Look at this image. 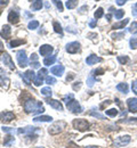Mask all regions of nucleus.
Listing matches in <instances>:
<instances>
[{
	"label": "nucleus",
	"mask_w": 137,
	"mask_h": 148,
	"mask_svg": "<svg viewBox=\"0 0 137 148\" xmlns=\"http://www.w3.org/2000/svg\"><path fill=\"white\" fill-rule=\"evenodd\" d=\"M24 110L26 113H32V114H41L45 112L42 103L33 99H28L24 103Z\"/></svg>",
	"instance_id": "f257e3e1"
},
{
	"label": "nucleus",
	"mask_w": 137,
	"mask_h": 148,
	"mask_svg": "<svg viewBox=\"0 0 137 148\" xmlns=\"http://www.w3.org/2000/svg\"><path fill=\"white\" fill-rule=\"evenodd\" d=\"M72 125H73L74 129H77L80 132H85L86 130H88V128H89V123L85 119H76V120H73Z\"/></svg>",
	"instance_id": "f03ea898"
},
{
	"label": "nucleus",
	"mask_w": 137,
	"mask_h": 148,
	"mask_svg": "<svg viewBox=\"0 0 137 148\" xmlns=\"http://www.w3.org/2000/svg\"><path fill=\"white\" fill-rule=\"evenodd\" d=\"M66 127V123L65 122H63V121H59V122H55V123H53L49 128H48V132L50 133V134H53V136H55V134H59L61 133L64 128Z\"/></svg>",
	"instance_id": "7ed1b4c3"
},
{
	"label": "nucleus",
	"mask_w": 137,
	"mask_h": 148,
	"mask_svg": "<svg viewBox=\"0 0 137 148\" xmlns=\"http://www.w3.org/2000/svg\"><path fill=\"white\" fill-rule=\"evenodd\" d=\"M66 107H67V110L71 113H74V114H79V113L82 112L81 105L79 104V101L76 100V99H71L70 101H67L66 103Z\"/></svg>",
	"instance_id": "20e7f679"
},
{
	"label": "nucleus",
	"mask_w": 137,
	"mask_h": 148,
	"mask_svg": "<svg viewBox=\"0 0 137 148\" xmlns=\"http://www.w3.org/2000/svg\"><path fill=\"white\" fill-rule=\"evenodd\" d=\"M131 141V137L129 134H126V136H121V137H118L116 138V140L113 141V145L114 147H123V146H127L129 143Z\"/></svg>",
	"instance_id": "39448f33"
},
{
	"label": "nucleus",
	"mask_w": 137,
	"mask_h": 148,
	"mask_svg": "<svg viewBox=\"0 0 137 148\" xmlns=\"http://www.w3.org/2000/svg\"><path fill=\"white\" fill-rule=\"evenodd\" d=\"M16 59H17V63L21 67H26L29 65V59H28V56L25 54V50H19L16 53Z\"/></svg>",
	"instance_id": "423d86ee"
},
{
	"label": "nucleus",
	"mask_w": 137,
	"mask_h": 148,
	"mask_svg": "<svg viewBox=\"0 0 137 148\" xmlns=\"http://www.w3.org/2000/svg\"><path fill=\"white\" fill-rule=\"evenodd\" d=\"M47 73H48V71H47L46 69H41V70H39L38 74L36 75V77H34V80H33V84H34L36 87L41 86V84L43 83V80L47 77Z\"/></svg>",
	"instance_id": "0eeeda50"
},
{
	"label": "nucleus",
	"mask_w": 137,
	"mask_h": 148,
	"mask_svg": "<svg viewBox=\"0 0 137 148\" xmlns=\"http://www.w3.org/2000/svg\"><path fill=\"white\" fill-rule=\"evenodd\" d=\"M80 42L78 41H72V42H69L65 47V50L69 53V54H77L78 51H80Z\"/></svg>",
	"instance_id": "6e6552de"
},
{
	"label": "nucleus",
	"mask_w": 137,
	"mask_h": 148,
	"mask_svg": "<svg viewBox=\"0 0 137 148\" xmlns=\"http://www.w3.org/2000/svg\"><path fill=\"white\" fill-rule=\"evenodd\" d=\"M20 74H21V77L23 79V81H24L26 84H31L32 80H34V77H36L33 70H29V71H26L25 73H23V74L20 73Z\"/></svg>",
	"instance_id": "1a4fd4ad"
},
{
	"label": "nucleus",
	"mask_w": 137,
	"mask_h": 148,
	"mask_svg": "<svg viewBox=\"0 0 137 148\" xmlns=\"http://www.w3.org/2000/svg\"><path fill=\"white\" fill-rule=\"evenodd\" d=\"M13 119H15V114L13 112L5 111L0 113V121H2L5 123H9Z\"/></svg>",
	"instance_id": "9d476101"
},
{
	"label": "nucleus",
	"mask_w": 137,
	"mask_h": 148,
	"mask_svg": "<svg viewBox=\"0 0 137 148\" xmlns=\"http://www.w3.org/2000/svg\"><path fill=\"white\" fill-rule=\"evenodd\" d=\"M7 18H8V22H9V23H12V24H17L19 21H20V13H19V10L12 9V10L9 12Z\"/></svg>",
	"instance_id": "9b49d317"
},
{
	"label": "nucleus",
	"mask_w": 137,
	"mask_h": 148,
	"mask_svg": "<svg viewBox=\"0 0 137 148\" xmlns=\"http://www.w3.org/2000/svg\"><path fill=\"white\" fill-rule=\"evenodd\" d=\"M2 62L6 66H8L10 70H15V65H14V62L12 59V56L9 55L8 53H5L2 55Z\"/></svg>",
	"instance_id": "f8f14e48"
},
{
	"label": "nucleus",
	"mask_w": 137,
	"mask_h": 148,
	"mask_svg": "<svg viewBox=\"0 0 137 148\" xmlns=\"http://www.w3.org/2000/svg\"><path fill=\"white\" fill-rule=\"evenodd\" d=\"M53 51H54V48L50 45H42L39 48L40 55L45 56V57H48V55H50Z\"/></svg>",
	"instance_id": "ddd939ff"
},
{
	"label": "nucleus",
	"mask_w": 137,
	"mask_h": 148,
	"mask_svg": "<svg viewBox=\"0 0 137 148\" xmlns=\"http://www.w3.org/2000/svg\"><path fill=\"white\" fill-rule=\"evenodd\" d=\"M46 101H47V104H48L49 106H52L54 110L63 111V105H62V103L59 101V100H55V99H50V98H48Z\"/></svg>",
	"instance_id": "4468645a"
},
{
	"label": "nucleus",
	"mask_w": 137,
	"mask_h": 148,
	"mask_svg": "<svg viewBox=\"0 0 137 148\" xmlns=\"http://www.w3.org/2000/svg\"><path fill=\"white\" fill-rule=\"evenodd\" d=\"M128 110L131 113H137V98H129L127 100Z\"/></svg>",
	"instance_id": "2eb2a0df"
},
{
	"label": "nucleus",
	"mask_w": 137,
	"mask_h": 148,
	"mask_svg": "<svg viewBox=\"0 0 137 148\" xmlns=\"http://www.w3.org/2000/svg\"><path fill=\"white\" fill-rule=\"evenodd\" d=\"M101 62H102V58L96 55H94V54L89 55L86 58V64L87 65H95L96 63H101Z\"/></svg>",
	"instance_id": "dca6fc26"
},
{
	"label": "nucleus",
	"mask_w": 137,
	"mask_h": 148,
	"mask_svg": "<svg viewBox=\"0 0 137 148\" xmlns=\"http://www.w3.org/2000/svg\"><path fill=\"white\" fill-rule=\"evenodd\" d=\"M64 71H65V67L63 65H56V66H53L50 69L52 74H54L55 76H62L63 73H64Z\"/></svg>",
	"instance_id": "f3484780"
},
{
	"label": "nucleus",
	"mask_w": 137,
	"mask_h": 148,
	"mask_svg": "<svg viewBox=\"0 0 137 148\" xmlns=\"http://www.w3.org/2000/svg\"><path fill=\"white\" fill-rule=\"evenodd\" d=\"M10 33H12L10 25H8V24L3 25V26H2V30H1V32H0L1 38H2V39H8V38L10 37Z\"/></svg>",
	"instance_id": "a211bd4d"
},
{
	"label": "nucleus",
	"mask_w": 137,
	"mask_h": 148,
	"mask_svg": "<svg viewBox=\"0 0 137 148\" xmlns=\"http://www.w3.org/2000/svg\"><path fill=\"white\" fill-rule=\"evenodd\" d=\"M36 131H38V128H34V127H28V128H22V129L17 130V133L19 134H30V133H34Z\"/></svg>",
	"instance_id": "6ab92c4d"
},
{
	"label": "nucleus",
	"mask_w": 137,
	"mask_h": 148,
	"mask_svg": "<svg viewBox=\"0 0 137 148\" xmlns=\"http://www.w3.org/2000/svg\"><path fill=\"white\" fill-rule=\"evenodd\" d=\"M34 122H52L53 121V117L52 116H48V115H40V116H36L33 119Z\"/></svg>",
	"instance_id": "aec40b11"
},
{
	"label": "nucleus",
	"mask_w": 137,
	"mask_h": 148,
	"mask_svg": "<svg viewBox=\"0 0 137 148\" xmlns=\"http://www.w3.org/2000/svg\"><path fill=\"white\" fill-rule=\"evenodd\" d=\"M129 23V19L128 18H125L123 21H120V22H118L116 24H113V26H112V29H114V30H119V29H123L127 24Z\"/></svg>",
	"instance_id": "412c9836"
},
{
	"label": "nucleus",
	"mask_w": 137,
	"mask_h": 148,
	"mask_svg": "<svg viewBox=\"0 0 137 148\" xmlns=\"http://www.w3.org/2000/svg\"><path fill=\"white\" fill-rule=\"evenodd\" d=\"M56 60H57V57H56V56H48V57H46V58L43 59V65L50 66V65H53Z\"/></svg>",
	"instance_id": "4be33fe9"
},
{
	"label": "nucleus",
	"mask_w": 137,
	"mask_h": 148,
	"mask_svg": "<svg viewBox=\"0 0 137 148\" xmlns=\"http://www.w3.org/2000/svg\"><path fill=\"white\" fill-rule=\"evenodd\" d=\"M117 90L118 91H120V92L122 93H128V90H129V87H128V84L127 83H125V82H122V83H119L117 86Z\"/></svg>",
	"instance_id": "5701e85b"
},
{
	"label": "nucleus",
	"mask_w": 137,
	"mask_h": 148,
	"mask_svg": "<svg viewBox=\"0 0 137 148\" xmlns=\"http://www.w3.org/2000/svg\"><path fill=\"white\" fill-rule=\"evenodd\" d=\"M31 8L32 10H40L42 8V0H33Z\"/></svg>",
	"instance_id": "b1692460"
},
{
	"label": "nucleus",
	"mask_w": 137,
	"mask_h": 148,
	"mask_svg": "<svg viewBox=\"0 0 137 148\" xmlns=\"http://www.w3.org/2000/svg\"><path fill=\"white\" fill-rule=\"evenodd\" d=\"M53 27H54V31L56 33H59V36H63V29H62V25L59 22H53Z\"/></svg>",
	"instance_id": "393cba45"
},
{
	"label": "nucleus",
	"mask_w": 137,
	"mask_h": 148,
	"mask_svg": "<svg viewBox=\"0 0 137 148\" xmlns=\"http://www.w3.org/2000/svg\"><path fill=\"white\" fill-rule=\"evenodd\" d=\"M40 93H41L42 96H45V97H52L53 90H52L49 87H45V88H42V89L40 90Z\"/></svg>",
	"instance_id": "a878e982"
},
{
	"label": "nucleus",
	"mask_w": 137,
	"mask_h": 148,
	"mask_svg": "<svg viewBox=\"0 0 137 148\" xmlns=\"http://www.w3.org/2000/svg\"><path fill=\"white\" fill-rule=\"evenodd\" d=\"M23 43H25V41H24V40L17 39V40H13V41H10L8 46H9V48H15V47L21 46V45H23Z\"/></svg>",
	"instance_id": "bb28decb"
},
{
	"label": "nucleus",
	"mask_w": 137,
	"mask_h": 148,
	"mask_svg": "<svg viewBox=\"0 0 137 148\" xmlns=\"http://www.w3.org/2000/svg\"><path fill=\"white\" fill-rule=\"evenodd\" d=\"M65 6H66L67 9H73V8H76L78 6V0H67Z\"/></svg>",
	"instance_id": "cd10ccee"
},
{
	"label": "nucleus",
	"mask_w": 137,
	"mask_h": 148,
	"mask_svg": "<svg viewBox=\"0 0 137 148\" xmlns=\"http://www.w3.org/2000/svg\"><path fill=\"white\" fill-rule=\"evenodd\" d=\"M0 82H1V84L7 89L8 88V84H9V79L7 77V76H5V74L3 75H0Z\"/></svg>",
	"instance_id": "c85d7f7f"
},
{
	"label": "nucleus",
	"mask_w": 137,
	"mask_h": 148,
	"mask_svg": "<svg viewBox=\"0 0 137 148\" xmlns=\"http://www.w3.org/2000/svg\"><path fill=\"white\" fill-rule=\"evenodd\" d=\"M105 114L107 116H110V117H114V116H117L118 114H119V112H118L117 108H111V110L105 111Z\"/></svg>",
	"instance_id": "c756f323"
},
{
	"label": "nucleus",
	"mask_w": 137,
	"mask_h": 148,
	"mask_svg": "<svg viewBox=\"0 0 137 148\" xmlns=\"http://www.w3.org/2000/svg\"><path fill=\"white\" fill-rule=\"evenodd\" d=\"M103 15H104V10H103V8H102V7L97 8V9L95 10V13H94L95 19H98V18H101V17H103Z\"/></svg>",
	"instance_id": "7c9ffc66"
},
{
	"label": "nucleus",
	"mask_w": 137,
	"mask_h": 148,
	"mask_svg": "<svg viewBox=\"0 0 137 148\" xmlns=\"http://www.w3.org/2000/svg\"><path fill=\"white\" fill-rule=\"evenodd\" d=\"M38 26H39V22H38V21H31V22L28 24V29H29V30H36Z\"/></svg>",
	"instance_id": "2f4dec72"
},
{
	"label": "nucleus",
	"mask_w": 137,
	"mask_h": 148,
	"mask_svg": "<svg viewBox=\"0 0 137 148\" xmlns=\"http://www.w3.org/2000/svg\"><path fill=\"white\" fill-rule=\"evenodd\" d=\"M118 62L121 64V65H125L129 62V57L128 56H118Z\"/></svg>",
	"instance_id": "473e14b6"
},
{
	"label": "nucleus",
	"mask_w": 137,
	"mask_h": 148,
	"mask_svg": "<svg viewBox=\"0 0 137 148\" xmlns=\"http://www.w3.org/2000/svg\"><path fill=\"white\" fill-rule=\"evenodd\" d=\"M12 144H14V137L13 136H7L5 141H3V145L5 146H10Z\"/></svg>",
	"instance_id": "72a5a7b5"
},
{
	"label": "nucleus",
	"mask_w": 137,
	"mask_h": 148,
	"mask_svg": "<svg viewBox=\"0 0 137 148\" xmlns=\"http://www.w3.org/2000/svg\"><path fill=\"white\" fill-rule=\"evenodd\" d=\"M129 46L131 49H137V38L136 37H131V39L129 40Z\"/></svg>",
	"instance_id": "f704fd0d"
},
{
	"label": "nucleus",
	"mask_w": 137,
	"mask_h": 148,
	"mask_svg": "<svg viewBox=\"0 0 137 148\" xmlns=\"http://www.w3.org/2000/svg\"><path fill=\"white\" fill-rule=\"evenodd\" d=\"M125 15V12L122 9H116L114 10V17L117 19H121Z\"/></svg>",
	"instance_id": "c9c22d12"
},
{
	"label": "nucleus",
	"mask_w": 137,
	"mask_h": 148,
	"mask_svg": "<svg viewBox=\"0 0 137 148\" xmlns=\"http://www.w3.org/2000/svg\"><path fill=\"white\" fill-rule=\"evenodd\" d=\"M90 115H92V116H94V117H97V119H99V120H106V119H105V116H104L103 114L98 113V112L92 111L90 112Z\"/></svg>",
	"instance_id": "e433bc0d"
},
{
	"label": "nucleus",
	"mask_w": 137,
	"mask_h": 148,
	"mask_svg": "<svg viewBox=\"0 0 137 148\" xmlns=\"http://www.w3.org/2000/svg\"><path fill=\"white\" fill-rule=\"evenodd\" d=\"M52 1H53V3L57 7V9H59V12H63V8H64V7H63V3H62L61 0H52Z\"/></svg>",
	"instance_id": "4c0bfd02"
},
{
	"label": "nucleus",
	"mask_w": 137,
	"mask_h": 148,
	"mask_svg": "<svg viewBox=\"0 0 137 148\" xmlns=\"http://www.w3.org/2000/svg\"><path fill=\"white\" fill-rule=\"evenodd\" d=\"M45 81H46L47 84H55V83H56V79L53 77V76H47V77L45 79Z\"/></svg>",
	"instance_id": "58836bf2"
},
{
	"label": "nucleus",
	"mask_w": 137,
	"mask_h": 148,
	"mask_svg": "<svg viewBox=\"0 0 137 148\" xmlns=\"http://www.w3.org/2000/svg\"><path fill=\"white\" fill-rule=\"evenodd\" d=\"M94 83H96V80H95L93 76H88V79H87V86H88L89 88H92V87L94 86Z\"/></svg>",
	"instance_id": "ea45409f"
},
{
	"label": "nucleus",
	"mask_w": 137,
	"mask_h": 148,
	"mask_svg": "<svg viewBox=\"0 0 137 148\" xmlns=\"http://www.w3.org/2000/svg\"><path fill=\"white\" fill-rule=\"evenodd\" d=\"M136 30H137V22H133L131 25H130V27L128 29V31L131 32V33H134V32H136Z\"/></svg>",
	"instance_id": "a19ab883"
},
{
	"label": "nucleus",
	"mask_w": 137,
	"mask_h": 148,
	"mask_svg": "<svg viewBox=\"0 0 137 148\" xmlns=\"http://www.w3.org/2000/svg\"><path fill=\"white\" fill-rule=\"evenodd\" d=\"M125 32H119V33H113L111 37H112V39H121V38L125 37Z\"/></svg>",
	"instance_id": "79ce46f5"
},
{
	"label": "nucleus",
	"mask_w": 137,
	"mask_h": 148,
	"mask_svg": "<svg viewBox=\"0 0 137 148\" xmlns=\"http://www.w3.org/2000/svg\"><path fill=\"white\" fill-rule=\"evenodd\" d=\"M71 99H73V95H72V93H71V95H65V96L63 97V101H65V103L70 101Z\"/></svg>",
	"instance_id": "37998d69"
},
{
	"label": "nucleus",
	"mask_w": 137,
	"mask_h": 148,
	"mask_svg": "<svg viewBox=\"0 0 137 148\" xmlns=\"http://www.w3.org/2000/svg\"><path fill=\"white\" fill-rule=\"evenodd\" d=\"M131 89H133V92L137 95V80L133 81V84H131Z\"/></svg>",
	"instance_id": "c03bdc74"
},
{
	"label": "nucleus",
	"mask_w": 137,
	"mask_h": 148,
	"mask_svg": "<svg viewBox=\"0 0 137 148\" xmlns=\"http://www.w3.org/2000/svg\"><path fill=\"white\" fill-rule=\"evenodd\" d=\"M30 65H31L32 70H33V69H39V67H40L39 62H31V64H30Z\"/></svg>",
	"instance_id": "a18cd8bd"
},
{
	"label": "nucleus",
	"mask_w": 137,
	"mask_h": 148,
	"mask_svg": "<svg viewBox=\"0 0 137 148\" xmlns=\"http://www.w3.org/2000/svg\"><path fill=\"white\" fill-rule=\"evenodd\" d=\"M131 14H133V16H137V2L133 6V10H131Z\"/></svg>",
	"instance_id": "49530a36"
},
{
	"label": "nucleus",
	"mask_w": 137,
	"mask_h": 148,
	"mask_svg": "<svg viewBox=\"0 0 137 148\" xmlns=\"http://www.w3.org/2000/svg\"><path fill=\"white\" fill-rule=\"evenodd\" d=\"M129 121H122V122H126V123H135L137 124V117H133V119H128Z\"/></svg>",
	"instance_id": "de8ad7c7"
},
{
	"label": "nucleus",
	"mask_w": 137,
	"mask_h": 148,
	"mask_svg": "<svg viewBox=\"0 0 137 148\" xmlns=\"http://www.w3.org/2000/svg\"><path fill=\"white\" fill-rule=\"evenodd\" d=\"M67 148H79V146L76 144V143L70 141V143H69V145H67Z\"/></svg>",
	"instance_id": "09e8293b"
},
{
	"label": "nucleus",
	"mask_w": 137,
	"mask_h": 148,
	"mask_svg": "<svg viewBox=\"0 0 137 148\" xmlns=\"http://www.w3.org/2000/svg\"><path fill=\"white\" fill-rule=\"evenodd\" d=\"M2 130H3V132H7V133H13L14 132V130L12 128H7V127H2Z\"/></svg>",
	"instance_id": "8fccbe9b"
},
{
	"label": "nucleus",
	"mask_w": 137,
	"mask_h": 148,
	"mask_svg": "<svg viewBox=\"0 0 137 148\" xmlns=\"http://www.w3.org/2000/svg\"><path fill=\"white\" fill-rule=\"evenodd\" d=\"M96 24H97V19H92V21L89 22V26H90V27H95Z\"/></svg>",
	"instance_id": "3c124183"
},
{
	"label": "nucleus",
	"mask_w": 137,
	"mask_h": 148,
	"mask_svg": "<svg viewBox=\"0 0 137 148\" xmlns=\"http://www.w3.org/2000/svg\"><path fill=\"white\" fill-rule=\"evenodd\" d=\"M30 60L31 62H38V56H37V54H32L31 57H30Z\"/></svg>",
	"instance_id": "603ef678"
},
{
	"label": "nucleus",
	"mask_w": 137,
	"mask_h": 148,
	"mask_svg": "<svg viewBox=\"0 0 137 148\" xmlns=\"http://www.w3.org/2000/svg\"><path fill=\"white\" fill-rule=\"evenodd\" d=\"M66 31H67V32H71V33H77V32H78L77 30H73L72 26H67V27H66Z\"/></svg>",
	"instance_id": "864d4df0"
},
{
	"label": "nucleus",
	"mask_w": 137,
	"mask_h": 148,
	"mask_svg": "<svg viewBox=\"0 0 137 148\" xmlns=\"http://www.w3.org/2000/svg\"><path fill=\"white\" fill-rule=\"evenodd\" d=\"M127 1H128V0H116V2H117L118 6H122V5H125Z\"/></svg>",
	"instance_id": "5fc2aeb1"
},
{
	"label": "nucleus",
	"mask_w": 137,
	"mask_h": 148,
	"mask_svg": "<svg viewBox=\"0 0 137 148\" xmlns=\"http://www.w3.org/2000/svg\"><path fill=\"white\" fill-rule=\"evenodd\" d=\"M94 73L96 74V75H102V74L104 73V70L103 69H98L96 71H94Z\"/></svg>",
	"instance_id": "6e6d98bb"
},
{
	"label": "nucleus",
	"mask_w": 137,
	"mask_h": 148,
	"mask_svg": "<svg viewBox=\"0 0 137 148\" xmlns=\"http://www.w3.org/2000/svg\"><path fill=\"white\" fill-rule=\"evenodd\" d=\"M8 1H9V0H0V6H6V5H8Z\"/></svg>",
	"instance_id": "4d7b16f0"
},
{
	"label": "nucleus",
	"mask_w": 137,
	"mask_h": 148,
	"mask_svg": "<svg viewBox=\"0 0 137 148\" xmlns=\"http://www.w3.org/2000/svg\"><path fill=\"white\" fill-rule=\"evenodd\" d=\"M80 87H81V82H78V84H74L73 86V89L74 90H78V89H80Z\"/></svg>",
	"instance_id": "13d9d810"
},
{
	"label": "nucleus",
	"mask_w": 137,
	"mask_h": 148,
	"mask_svg": "<svg viewBox=\"0 0 137 148\" xmlns=\"http://www.w3.org/2000/svg\"><path fill=\"white\" fill-rule=\"evenodd\" d=\"M85 9H88V7H87V6H83V7H81V8L79 9V12H80V13H82Z\"/></svg>",
	"instance_id": "bf43d9fd"
},
{
	"label": "nucleus",
	"mask_w": 137,
	"mask_h": 148,
	"mask_svg": "<svg viewBox=\"0 0 137 148\" xmlns=\"http://www.w3.org/2000/svg\"><path fill=\"white\" fill-rule=\"evenodd\" d=\"M3 50V45H2V42L0 41V51H2Z\"/></svg>",
	"instance_id": "052dcab7"
},
{
	"label": "nucleus",
	"mask_w": 137,
	"mask_h": 148,
	"mask_svg": "<svg viewBox=\"0 0 137 148\" xmlns=\"http://www.w3.org/2000/svg\"><path fill=\"white\" fill-rule=\"evenodd\" d=\"M85 148H98L97 146H88V147H85Z\"/></svg>",
	"instance_id": "680f3d73"
},
{
	"label": "nucleus",
	"mask_w": 137,
	"mask_h": 148,
	"mask_svg": "<svg viewBox=\"0 0 137 148\" xmlns=\"http://www.w3.org/2000/svg\"><path fill=\"white\" fill-rule=\"evenodd\" d=\"M106 18H107V21H110V18H111V15L109 14V15H106Z\"/></svg>",
	"instance_id": "e2e57ef3"
},
{
	"label": "nucleus",
	"mask_w": 137,
	"mask_h": 148,
	"mask_svg": "<svg viewBox=\"0 0 137 148\" xmlns=\"http://www.w3.org/2000/svg\"><path fill=\"white\" fill-rule=\"evenodd\" d=\"M38 148H43V147H38Z\"/></svg>",
	"instance_id": "0e129e2a"
},
{
	"label": "nucleus",
	"mask_w": 137,
	"mask_h": 148,
	"mask_svg": "<svg viewBox=\"0 0 137 148\" xmlns=\"http://www.w3.org/2000/svg\"><path fill=\"white\" fill-rule=\"evenodd\" d=\"M96 1H98V0H96Z\"/></svg>",
	"instance_id": "69168bd1"
}]
</instances>
